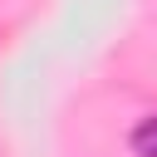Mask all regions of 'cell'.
Listing matches in <instances>:
<instances>
[{
  "instance_id": "obj_1",
  "label": "cell",
  "mask_w": 157,
  "mask_h": 157,
  "mask_svg": "<svg viewBox=\"0 0 157 157\" xmlns=\"http://www.w3.org/2000/svg\"><path fill=\"white\" fill-rule=\"evenodd\" d=\"M132 152H137V157H157V113H147V118L132 128Z\"/></svg>"
}]
</instances>
